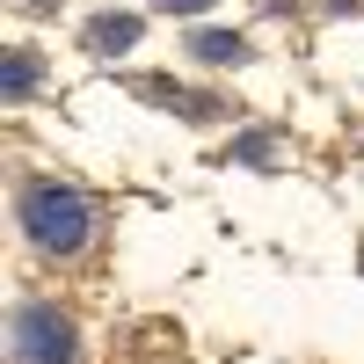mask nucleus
<instances>
[{
	"label": "nucleus",
	"mask_w": 364,
	"mask_h": 364,
	"mask_svg": "<svg viewBox=\"0 0 364 364\" xmlns=\"http://www.w3.org/2000/svg\"><path fill=\"white\" fill-rule=\"evenodd\" d=\"M22 226H29V240H37L44 255H73L80 240H87V204H80V190H58V182H29L22 190Z\"/></svg>",
	"instance_id": "f257e3e1"
},
{
	"label": "nucleus",
	"mask_w": 364,
	"mask_h": 364,
	"mask_svg": "<svg viewBox=\"0 0 364 364\" xmlns=\"http://www.w3.org/2000/svg\"><path fill=\"white\" fill-rule=\"evenodd\" d=\"M8 343H15V364H73V321L58 306H15Z\"/></svg>",
	"instance_id": "f03ea898"
},
{
	"label": "nucleus",
	"mask_w": 364,
	"mask_h": 364,
	"mask_svg": "<svg viewBox=\"0 0 364 364\" xmlns=\"http://www.w3.org/2000/svg\"><path fill=\"white\" fill-rule=\"evenodd\" d=\"M139 44V15H95L87 22V51L109 58V51H132Z\"/></svg>",
	"instance_id": "7ed1b4c3"
},
{
	"label": "nucleus",
	"mask_w": 364,
	"mask_h": 364,
	"mask_svg": "<svg viewBox=\"0 0 364 364\" xmlns=\"http://www.w3.org/2000/svg\"><path fill=\"white\" fill-rule=\"evenodd\" d=\"M190 51L204 58V66H240V58H248V44H240L233 29H197V37H190Z\"/></svg>",
	"instance_id": "20e7f679"
},
{
	"label": "nucleus",
	"mask_w": 364,
	"mask_h": 364,
	"mask_svg": "<svg viewBox=\"0 0 364 364\" xmlns=\"http://www.w3.org/2000/svg\"><path fill=\"white\" fill-rule=\"evenodd\" d=\"M0 87H8V102H22L29 87H37V51H8V73H0Z\"/></svg>",
	"instance_id": "39448f33"
},
{
	"label": "nucleus",
	"mask_w": 364,
	"mask_h": 364,
	"mask_svg": "<svg viewBox=\"0 0 364 364\" xmlns=\"http://www.w3.org/2000/svg\"><path fill=\"white\" fill-rule=\"evenodd\" d=\"M269 146H277L269 132H255V139H240V161H269Z\"/></svg>",
	"instance_id": "423d86ee"
},
{
	"label": "nucleus",
	"mask_w": 364,
	"mask_h": 364,
	"mask_svg": "<svg viewBox=\"0 0 364 364\" xmlns=\"http://www.w3.org/2000/svg\"><path fill=\"white\" fill-rule=\"evenodd\" d=\"M154 8H161V15H204L211 0H154Z\"/></svg>",
	"instance_id": "0eeeda50"
}]
</instances>
